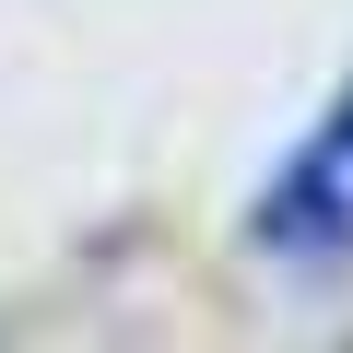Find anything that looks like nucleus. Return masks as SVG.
Masks as SVG:
<instances>
[{
    "instance_id": "1",
    "label": "nucleus",
    "mask_w": 353,
    "mask_h": 353,
    "mask_svg": "<svg viewBox=\"0 0 353 353\" xmlns=\"http://www.w3.org/2000/svg\"><path fill=\"white\" fill-rule=\"evenodd\" d=\"M259 248H283V259H341V248H353V94H341V106L318 118V141L271 176Z\"/></svg>"
}]
</instances>
